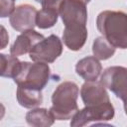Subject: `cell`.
Listing matches in <instances>:
<instances>
[{
  "instance_id": "obj_1",
  "label": "cell",
  "mask_w": 127,
  "mask_h": 127,
  "mask_svg": "<svg viewBox=\"0 0 127 127\" xmlns=\"http://www.w3.org/2000/svg\"><path fill=\"white\" fill-rule=\"evenodd\" d=\"M96 27L99 33L115 48L127 49V13L106 10L98 14Z\"/></svg>"
},
{
  "instance_id": "obj_2",
  "label": "cell",
  "mask_w": 127,
  "mask_h": 127,
  "mask_svg": "<svg viewBox=\"0 0 127 127\" xmlns=\"http://www.w3.org/2000/svg\"><path fill=\"white\" fill-rule=\"evenodd\" d=\"M79 88L73 81H64L55 89L52 95V107L50 112L56 120L71 119L78 111L77 98Z\"/></svg>"
},
{
  "instance_id": "obj_3",
  "label": "cell",
  "mask_w": 127,
  "mask_h": 127,
  "mask_svg": "<svg viewBox=\"0 0 127 127\" xmlns=\"http://www.w3.org/2000/svg\"><path fill=\"white\" fill-rule=\"evenodd\" d=\"M51 69L48 64L41 62H22L20 69L13 78L17 85H23L43 90L48 84Z\"/></svg>"
},
{
  "instance_id": "obj_4",
  "label": "cell",
  "mask_w": 127,
  "mask_h": 127,
  "mask_svg": "<svg viewBox=\"0 0 127 127\" xmlns=\"http://www.w3.org/2000/svg\"><path fill=\"white\" fill-rule=\"evenodd\" d=\"M114 114L115 110L110 101L99 105L85 106L74 114L71 118L70 126L81 127L91 124H105L106 121L113 119Z\"/></svg>"
},
{
  "instance_id": "obj_5",
  "label": "cell",
  "mask_w": 127,
  "mask_h": 127,
  "mask_svg": "<svg viewBox=\"0 0 127 127\" xmlns=\"http://www.w3.org/2000/svg\"><path fill=\"white\" fill-rule=\"evenodd\" d=\"M63 53V43L57 35H50L38 43L29 53L33 62L45 64L54 63Z\"/></svg>"
},
{
  "instance_id": "obj_6",
  "label": "cell",
  "mask_w": 127,
  "mask_h": 127,
  "mask_svg": "<svg viewBox=\"0 0 127 127\" xmlns=\"http://www.w3.org/2000/svg\"><path fill=\"white\" fill-rule=\"evenodd\" d=\"M100 82L121 99L127 91V67L120 65L107 67L100 76Z\"/></svg>"
},
{
  "instance_id": "obj_7",
  "label": "cell",
  "mask_w": 127,
  "mask_h": 127,
  "mask_svg": "<svg viewBox=\"0 0 127 127\" xmlns=\"http://www.w3.org/2000/svg\"><path fill=\"white\" fill-rule=\"evenodd\" d=\"M59 14L64 26L75 24L86 25L87 8L86 4L80 0H64Z\"/></svg>"
},
{
  "instance_id": "obj_8",
  "label": "cell",
  "mask_w": 127,
  "mask_h": 127,
  "mask_svg": "<svg viewBox=\"0 0 127 127\" xmlns=\"http://www.w3.org/2000/svg\"><path fill=\"white\" fill-rule=\"evenodd\" d=\"M37 9L30 4H22L15 8L9 17V22L17 32H25L33 30L36 26Z\"/></svg>"
},
{
  "instance_id": "obj_9",
  "label": "cell",
  "mask_w": 127,
  "mask_h": 127,
  "mask_svg": "<svg viewBox=\"0 0 127 127\" xmlns=\"http://www.w3.org/2000/svg\"><path fill=\"white\" fill-rule=\"evenodd\" d=\"M80 96L85 106L99 105L109 102V95L100 81H85L80 88Z\"/></svg>"
},
{
  "instance_id": "obj_10",
  "label": "cell",
  "mask_w": 127,
  "mask_h": 127,
  "mask_svg": "<svg viewBox=\"0 0 127 127\" xmlns=\"http://www.w3.org/2000/svg\"><path fill=\"white\" fill-rule=\"evenodd\" d=\"M86 25L75 24L64 26L63 32V41L65 47L70 51H79L87 40Z\"/></svg>"
},
{
  "instance_id": "obj_11",
  "label": "cell",
  "mask_w": 127,
  "mask_h": 127,
  "mask_svg": "<svg viewBox=\"0 0 127 127\" xmlns=\"http://www.w3.org/2000/svg\"><path fill=\"white\" fill-rule=\"evenodd\" d=\"M43 39H44V36L42 34L38 33L37 31H35L34 29L22 32L16 38L15 42L11 46L10 54L15 57H19V56L28 54Z\"/></svg>"
},
{
  "instance_id": "obj_12",
  "label": "cell",
  "mask_w": 127,
  "mask_h": 127,
  "mask_svg": "<svg viewBox=\"0 0 127 127\" xmlns=\"http://www.w3.org/2000/svg\"><path fill=\"white\" fill-rule=\"evenodd\" d=\"M75 71L85 81H94L99 77L102 71V65L97 58L89 56L77 62Z\"/></svg>"
},
{
  "instance_id": "obj_13",
  "label": "cell",
  "mask_w": 127,
  "mask_h": 127,
  "mask_svg": "<svg viewBox=\"0 0 127 127\" xmlns=\"http://www.w3.org/2000/svg\"><path fill=\"white\" fill-rule=\"evenodd\" d=\"M16 97L18 103L21 106L29 109L36 108L37 106L41 105L43 102L42 90L23 85H18L16 91Z\"/></svg>"
},
{
  "instance_id": "obj_14",
  "label": "cell",
  "mask_w": 127,
  "mask_h": 127,
  "mask_svg": "<svg viewBox=\"0 0 127 127\" xmlns=\"http://www.w3.org/2000/svg\"><path fill=\"white\" fill-rule=\"evenodd\" d=\"M55 118L46 108H34L26 114V121L33 127H49L55 122Z\"/></svg>"
},
{
  "instance_id": "obj_15",
  "label": "cell",
  "mask_w": 127,
  "mask_h": 127,
  "mask_svg": "<svg viewBox=\"0 0 127 127\" xmlns=\"http://www.w3.org/2000/svg\"><path fill=\"white\" fill-rule=\"evenodd\" d=\"M115 47L112 46L103 36L98 37L93 41L92 53L99 61H105L110 59L115 54Z\"/></svg>"
},
{
  "instance_id": "obj_16",
  "label": "cell",
  "mask_w": 127,
  "mask_h": 127,
  "mask_svg": "<svg viewBox=\"0 0 127 127\" xmlns=\"http://www.w3.org/2000/svg\"><path fill=\"white\" fill-rule=\"evenodd\" d=\"M0 60H1V76L14 78L20 69L22 62L19 61L18 58L13 55H5V54H0Z\"/></svg>"
},
{
  "instance_id": "obj_17",
  "label": "cell",
  "mask_w": 127,
  "mask_h": 127,
  "mask_svg": "<svg viewBox=\"0 0 127 127\" xmlns=\"http://www.w3.org/2000/svg\"><path fill=\"white\" fill-rule=\"evenodd\" d=\"M59 12L52 9H46L42 8L37 13L36 17V26L40 29H49L55 26V24L58 22Z\"/></svg>"
},
{
  "instance_id": "obj_18",
  "label": "cell",
  "mask_w": 127,
  "mask_h": 127,
  "mask_svg": "<svg viewBox=\"0 0 127 127\" xmlns=\"http://www.w3.org/2000/svg\"><path fill=\"white\" fill-rule=\"evenodd\" d=\"M15 8V0H1V17H10Z\"/></svg>"
},
{
  "instance_id": "obj_19",
  "label": "cell",
  "mask_w": 127,
  "mask_h": 127,
  "mask_svg": "<svg viewBox=\"0 0 127 127\" xmlns=\"http://www.w3.org/2000/svg\"><path fill=\"white\" fill-rule=\"evenodd\" d=\"M64 0H40V3L42 5V8L46 9H52L56 11H60V7Z\"/></svg>"
},
{
  "instance_id": "obj_20",
  "label": "cell",
  "mask_w": 127,
  "mask_h": 127,
  "mask_svg": "<svg viewBox=\"0 0 127 127\" xmlns=\"http://www.w3.org/2000/svg\"><path fill=\"white\" fill-rule=\"evenodd\" d=\"M1 29H2V40H3L1 49H4L5 46H6V43L9 41V37H8V35H7V33H6V30H5V28H4L3 26L1 27Z\"/></svg>"
},
{
  "instance_id": "obj_21",
  "label": "cell",
  "mask_w": 127,
  "mask_h": 127,
  "mask_svg": "<svg viewBox=\"0 0 127 127\" xmlns=\"http://www.w3.org/2000/svg\"><path fill=\"white\" fill-rule=\"evenodd\" d=\"M121 100L123 101V106H124V110H125V113H126V115H127V91H126V93L122 96V98H121Z\"/></svg>"
},
{
  "instance_id": "obj_22",
  "label": "cell",
  "mask_w": 127,
  "mask_h": 127,
  "mask_svg": "<svg viewBox=\"0 0 127 127\" xmlns=\"http://www.w3.org/2000/svg\"><path fill=\"white\" fill-rule=\"evenodd\" d=\"M80 1H82L83 3H85V4H87V3H89L90 2V0H80Z\"/></svg>"
},
{
  "instance_id": "obj_23",
  "label": "cell",
  "mask_w": 127,
  "mask_h": 127,
  "mask_svg": "<svg viewBox=\"0 0 127 127\" xmlns=\"http://www.w3.org/2000/svg\"><path fill=\"white\" fill-rule=\"evenodd\" d=\"M36 2H38V3H40V0H35Z\"/></svg>"
}]
</instances>
